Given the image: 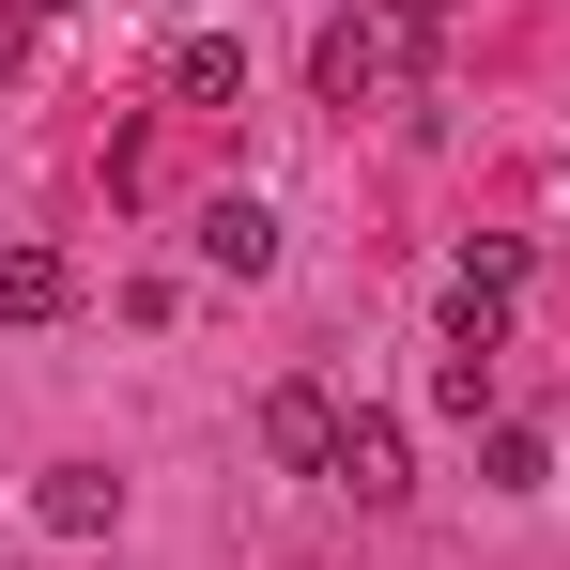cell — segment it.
<instances>
[{
    "mask_svg": "<svg viewBox=\"0 0 570 570\" xmlns=\"http://www.w3.org/2000/svg\"><path fill=\"white\" fill-rule=\"evenodd\" d=\"M31 524H47V540H108V524H124V478H108V463H47Z\"/></svg>",
    "mask_w": 570,
    "mask_h": 570,
    "instance_id": "3",
    "label": "cell"
},
{
    "mask_svg": "<svg viewBox=\"0 0 570 570\" xmlns=\"http://www.w3.org/2000/svg\"><path fill=\"white\" fill-rule=\"evenodd\" d=\"M78 308V263L62 247H0V324H62Z\"/></svg>",
    "mask_w": 570,
    "mask_h": 570,
    "instance_id": "6",
    "label": "cell"
},
{
    "mask_svg": "<svg viewBox=\"0 0 570 570\" xmlns=\"http://www.w3.org/2000/svg\"><path fill=\"white\" fill-rule=\"evenodd\" d=\"M170 94L186 108H247V47H232V31H186V47H170Z\"/></svg>",
    "mask_w": 570,
    "mask_h": 570,
    "instance_id": "7",
    "label": "cell"
},
{
    "mask_svg": "<svg viewBox=\"0 0 570 570\" xmlns=\"http://www.w3.org/2000/svg\"><path fill=\"white\" fill-rule=\"evenodd\" d=\"M478 478H493V493H540V478H556V448H540L524 416H493V432H478Z\"/></svg>",
    "mask_w": 570,
    "mask_h": 570,
    "instance_id": "8",
    "label": "cell"
},
{
    "mask_svg": "<svg viewBox=\"0 0 570 570\" xmlns=\"http://www.w3.org/2000/svg\"><path fill=\"white\" fill-rule=\"evenodd\" d=\"M263 448H278L293 478H324L340 463V401H324V385H278V401H263Z\"/></svg>",
    "mask_w": 570,
    "mask_h": 570,
    "instance_id": "5",
    "label": "cell"
},
{
    "mask_svg": "<svg viewBox=\"0 0 570 570\" xmlns=\"http://www.w3.org/2000/svg\"><path fill=\"white\" fill-rule=\"evenodd\" d=\"M340 493H355V509H401V493H416V448H401V416H371V401H355V416H340Z\"/></svg>",
    "mask_w": 570,
    "mask_h": 570,
    "instance_id": "2",
    "label": "cell"
},
{
    "mask_svg": "<svg viewBox=\"0 0 570 570\" xmlns=\"http://www.w3.org/2000/svg\"><path fill=\"white\" fill-rule=\"evenodd\" d=\"M308 78H324V108H371L385 78H401V16H324V47H308Z\"/></svg>",
    "mask_w": 570,
    "mask_h": 570,
    "instance_id": "1",
    "label": "cell"
},
{
    "mask_svg": "<svg viewBox=\"0 0 570 570\" xmlns=\"http://www.w3.org/2000/svg\"><path fill=\"white\" fill-rule=\"evenodd\" d=\"M47 16H78V0H47Z\"/></svg>",
    "mask_w": 570,
    "mask_h": 570,
    "instance_id": "9",
    "label": "cell"
},
{
    "mask_svg": "<svg viewBox=\"0 0 570 570\" xmlns=\"http://www.w3.org/2000/svg\"><path fill=\"white\" fill-rule=\"evenodd\" d=\"M186 247L216 263V278H278V216H263V200H200Z\"/></svg>",
    "mask_w": 570,
    "mask_h": 570,
    "instance_id": "4",
    "label": "cell"
}]
</instances>
